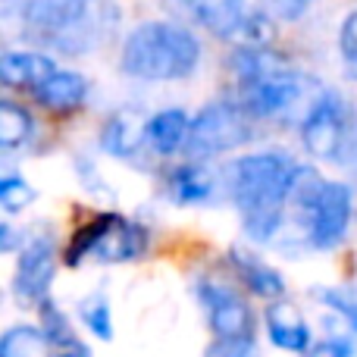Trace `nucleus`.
Instances as JSON below:
<instances>
[{
    "instance_id": "1",
    "label": "nucleus",
    "mask_w": 357,
    "mask_h": 357,
    "mask_svg": "<svg viewBox=\"0 0 357 357\" xmlns=\"http://www.w3.org/2000/svg\"><path fill=\"white\" fill-rule=\"evenodd\" d=\"M291 173L295 160L282 154H251L235 163L232 197L245 213V229L254 238L266 241L282 226V204Z\"/></svg>"
},
{
    "instance_id": "2",
    "label": "nucleus",
    "mask_w": 357,
    "mask_h": 357,
    "mask_svg": "<svg viewBox=\"0 0 357 357\" xmlns=\"http://www.w3.org/2000/svg\"><path fill=\"white\" fill-rule=\"evenodd\" d=\"M201 60V44L191 31L173 22L138 25L123 47V69L135 79L173 82L195 73Z\"/></svg>"
},
{
    "instance_id": "3",
    "label": "nucleus",
    "mask_w": 357,
    "mask_h": 357,
    "mask_svg": "<svg viewBox=\"0 0 357 357\" xmlns=\"http://www.w3.org/2000/svg\"><path fill=\"white\" fill-rule=\"evenodd\" d=\"M251 138V123H248L245 110L235 104H210L197 113L195 123H188V135H185V154L191 160H204V157L232 151Z\"/></svg>"
},
{
    "instance_id": "4",
    "label": "nucleus",
    "mask_w": 357,
    "mask_h": 357,
    "mask_svg": "<svg viewBox=\"0 0 357 357\" xmlns=\"http://www.w3.org/2000/svg\"><path fill=\"white\" fill-rule=\"evenodd\" d=\"M351 220V191L342 182H323L310 207V241L317 248H335Z\"/></svg>"
},
{
    "instance_id": "5",
    "label": "nucleus",
    "mask_w": 357,
    "mask_h": 357,
    "mask_svg": "<svg viewBox=\"0 0 357 357\" xmlns=\"http://www.w3.org/2000/svg\"><path fill=\"white\" fill-rule=\"evenodd\" d=\"M304 148L317 160H335L339 144L345 138V113H342V100L335 94H323L314 104V110L304 119Z\"/></svg>"
},
{
    "instance_id": "6",
    "label": "nucleus",
    "mask_w": 357,
    "mask_h": 357,
    "mask_svg": "<svg viewBox=\"0 0 357 357\" xmlns=\"http://www.w3.org/2000/svg\"><path fill=\"white\" fill-rule=\"evenodd\" d=\"M304 91V82L291 75L289 69L276 75H266L257 82H241V110L251 116H276L289 110Z\"/></svg>"
},
{
    "instance_id": "7",
    "label": "nucleus",
    "mask_w": 357,
    "mask_h": 357,
    "mask_svg": "<svg viewBox=\"0 0 357 357\" xmlns=\"http://www.w3.org/2000/svg\"><path fill=\"white\" fill-rule=\"evenodd\" d=\"M54 279V245L47 238H31L19 254L16 266V298L25 304H35L47 295V285Z\"/></svg>"
},
{
    "instance_id": "8",
    "label": "nucleus",
    "mask_w": 357,
    "mask_h": 357,
    "mask_svg": "<svg viewBox=\"0 0 357 357\" xmlns=\"http://www.w3.org/2000/svg\"><path fill=\"white\" fill-rule=\"evenodd\" d=\"M204 301H207L210 329H213L216 339H254L251 310L232 289L204 285Z\"/></svg>"
},
{
    "instance_id": "9",
    "label": "nucleus",
    "mask_w": 357,
    "mask_h": 357,
    "mask_svg": "<svg viewBox=\"0 0 357 357\" xmlns=\"http://www.w3.org/2000/svg\"><path fill=\"white\" fill-rule=\"evenodd\" d=\"M144 248H148V235H144V229L135 226V222H126L123 216L110 213V220H107L100 238L94 241L91 254L98 260H104V264H123V260L142 257Z\"/></svg>"
},
{
    "instance_id": "10",
    "label": "nucleus",
    "mask_w": 357,
    "mask_h": 357,
    "mask_svg": "<svg viewBox=\"0 0 357 357\" xmlns=\"http://www.w3.org/2000/svg\"><path fill=\"white\" fill-rule=\"evenodd\" d=\"M195 13L204 29H210L216 38H238L241 25L254 10L248 0H195Z\"/></svg>"
},
{
    "instance_id": "11",
    "label": "nucleus",
    "mask_w": 357,
    "mask_h": 357,
    "mask_svg": "<svg viewBox=\"0 0 357 357\" xmlns=\"http://www.w3.org/2000/svg\"><path fill=\"white\" fill-rule=\"evenodd\" d=\"M88 94V82L79 73H50L41 85H35V98L54 113H73Z\"/></svg>"
},
{
    "instance_id": "12",
    "label": "nucleus",
    "mask_w": 357,
    "mask_h": 357,
    "mask_svg": "<svg viewBox=\"0 0 357 357\" xmlns=\"http://www.w3.org/2000/svg\"><path fill=\"white\" fill-rule=\"evenodd\" d=\"M266 333H270L273 345L285 348V351H307L310 348V329L298 307L279 301L266 310Z\"/></svg>"
},
{
    "instance_id": "13",
    "label": "nucleus",
    "mask_w": 357,
    "mask_h": 357,
    "mask_svg": "<svg viewBox=\"0 0 357 357\" xmlns=\"http://www.w3.org/2000/svg\"><path fill=\"white\" fill-rule=\"evenodd\" d=\"M91 0H29V16L31 25L44 31H66L69 25H75L85 16Z\"/></svg>"
},
{
    "instance_id": "14",
    "label": "nucleus",
    "mask_w": 357,
    "mask_h": 357,
    "mask_svg": "<svg viewBox=\"0 0 357 357\" xmlns=\"http://www.w3.org/2000/svg\"><path fill=\"white\" fill-rule=\"evenodd\" d=\"M56 73L54 63L41 54H3L0 56V82L10 88H35Z\"/></svg>"
},
{
    "instance_id": "15",
    "label": "nucleus",
    "mask_w": 357,
    "mask_h": 357,
    "mask_svg": "<svg viewBox=\"0 0 357 357\" xmlns=\"http://www.w3.org/2000/svg\"><path fill=\"white\" fill-rule=\"evenodd\" d=\"M148 138V123H142L132 113H119L110 123L104 126V135H100V144H104L107 154L113 157H129L138 151V144Z\"/></svg>"
},
{
    "instance_id": "16",
    "label": "nucleus",
    "mask_w": 357,
    "mask_h": 357,
    "mask_svg": "<svg viewBox=\"0 0 357 357\" xmlns=\"http://www.w3.org/2000/svg\"><path fill=\"white\" fill-rule=\"evenodd\" d=\"M232 266H235V273H238V279L245 282V289H251L254 295L279 298L285 291V282H282V276H279L276 270H270L266 264H260L257 257L238 251V248L232 251Z\"/></svg>"
},
{
    "instance_id": "17",
    "label": "nucleus",
    "mask_w": 357,
    "mask_h": 357,
    "mask_svg": "<svg viewBox=\"0 0 357 357\" xmlns=\"http://www.w3.org/2000/svg\"><path fill=\"white\" fill-rule=\"evenodd\" d=\"M232 69L241 82H257V79H266V75L285 73V63H282V56H276L273 50L260 47V44H251V47L235 50Z\"/></svg>"
},
{
    "instance_id": "18",
    "label": "nucleus",
    "mask_w": 357,
    "mask_h": 357,
    "mask_svg": "<svg viewBox=\"0 0 357 357\" xmlns=\"http://www.w3.org/2000/svg\"><path fill=\"white\" fill-rule=\"evenodd\" d=\"M188 135V116L182 110H163L148 123V142L160 154H173L185 144Z\"/></svg>"
},
{
    "instance_id": "19",
    "label": "nucleus",
    "mask_w": 357,
    "mask_h": 357,
    "mask_svg": "<svg viewBox=\"0 0 357 357\" xmlns=\"http://www.w3.org/2000/svg\"><path fill=\"white\" fill-rule=\"evenodd\" d=\"M169 191L178 204H201L213 195V176L201 163H185L169 178Z\"/></svg>"
},
{
    "instance_id": "20",
    "label": "nucleus",
    "mask_w": 357,
    "mask_h": 357,
    "mask_svg": "<svg viewBox=\"0 0 357 357\" xmlns=\"http://www.w3.org/2000/svg\"><path fill=\"white\" fill-rule=\"evenodd\" d=\"M50 342L35 326H13L0 335V357H47Z\"/></svg>"
},
{
    "instance_id": "21",
    "label": "nucleus",
    "mask_w": 357,
    "mask_h": 357,
    "mask_svg": "<svg viewBox=\"0 0 357 357\" xmlns=\"http://www.w3.org/2000/svg\"><path fill=\"white\" fill-rule=\"evenodd\" d=\"M31 135V116L19 104L0 100V148H19Z\"/></svg>"
},
{
    "instance_id": "22",
    "label": "nucleus",
    "mask_w": 357,
    "mask_h": 357,
    "mask_svg": "<svg viewBox=\"0 0 357 357\" xmlns=\"http://www.w3.org/2000/svg\"><path fill=\"white\" fill-rule=\"evenodd\" d=\"M79 314L82 320L88 323V329H91L98 339L110 342L113 339V323H110V307H107V301L100 295H91L85 298V301L79 304Z\"/></svg>"
},
{
    "instance_id": "23",
    "label": "nucleus",
    "mask_w": 357,
    "mask_h": 357,
    "mask_svg": "<svg viewBox=\"0 0 357 357\" xmlns=\"http://www.w3.org/2000/svg\"><path fill=\"white\" fill-rule=\"evenodd\" d=\"M41 320H44L41 333L47 335V342H54V345H73L75 348L73 326H69V320L60 314V310H56V304L47 301V298H41Z\"/></svg>"
},
{
    "instance_id": "24",
    "label": "nucleus",
    "mask_w": 357,
    "mask_h": 357,
    "mask_svg": "<svg viewBox=\"0 0 357 357\" xmlns=\"http://www.w3.org/2000/svg\"><path fill=\"white\" fill-rule=\"evenodd\" d=\"M35 201V188H31L25 178H19V176H6V178H0V204H3L6 210H22V207H29V204Z\"/></svg>"
},
{
    "instance_id": "25",
    "label": "nucleus",
    "mask_w": 357,
    "mask_h": 357,
    "mask_svg": "<svg viewBox=\"0 0 357 357\" xmlns=\"http://www.w3.org/2000/svg\"><path fill=\"white\" fill-rule=\"evenodd\" d=\"M107 220H110V213L98 216V220H94V222H88L85 229H79V232H75V238H73V248H69V254H66L69 266H75V264H79L82 257H88V254H91L94 241L100 238V232H104Z\"/></svg>"
},
{
    "instance_id": "26",
    "label": "nucleus",
    "mask_w": 357,
    "mask_h": 357,
    "mask_svg": "<svg viewBox=\"0 0 357 357\" xmlns=\"http://www.w3.org/2000/svg\"><path fill=\"white\" fill-rule=\"evenodd\" d=\"M254 339H216L207 348V357H254Z\"/></svg>"
},
{
    "instance_id": "27",
    "label": "nucleus",
    "mask_w": 357,
    "mask_h": 357,
    "mask_svg": "<svg viewBox=\"0 0 357 357\" xmlns=\"http://www.w3.org/2000/svg\"><path fill=\"white\" fill-rule=\"evenodd\" d=\"M339 47H342V56H345V60H357V10L342 22Z\"/></svg>"
},
{
    "instance_id": "28",
    "label": "nucleus",
    "mask_w": 357,
    "mask_h": 357,
    "mask_svg": "<svg viewBox=\"0 0 357 357\" xmlns=\"http://www.w3.org/2000/svg\"><path fill=\"white\" fill-rule=\"evenodd\" d=\"M320 298L329 304V307H335L342 317H345L348 323H351V329H357V304L351 301V298L339 295V291H320Z\"/></svg>"
},
{
    "instance_id": "29",
    "label": "nucleus",
    "mask_w": 357,
    "mask_h": 357,
    "mask_svg": "<svg viewBox=\"0 0 357 357\" xmlns=\"http://www.w3.org/2000/svg\"><path fill=\"white\" fill-rule=\"evenodd\" d=\"M335 160H339L342 167H348V169H357V126L345 129V138H342V144H339Z\"/></svg>"
},
{
    "instance_id": "30",
    "label": "nucleus",
    "mask_w": 357,
    "mask_h": 357,
    "mask_svg": "<svg viewBox=\"0 0 357 357\" xmlns=\"http://www.w3.org/2000/svg\"><path fill=\"white\" fill-rule=\"evenodd\" d=\"M310 3H314V0H270L273 13H276L279 19H301L304 13L310 10Z\"/></svg>"
},
{
    "instance_id": "31",
    "label": "nucleus",
    "mask_w": 357,
    "mask_h": 357,
    "mask_svg": "<svg viewBox=\"0 0 357 357\" xmlns=\"http://www.w3.org/2000/svg\"><path fill=\"white\" fill-rule=\"evenodd\" d=\"M310 357H351V345L342 339H326L310 345Z\"/></svg>"
},
{
    "instance_id": "32",
    "label": "nucleus",
    "mask_w": 357,
    "mask_h": 357,
    "mask_svg": "<svg viewBox=\"0 0 357 357\" xmlns=\"http://www.w3.org/2000/svg\"><path fill=\"white\" fill-rule=\"evenodd\" d=\"M22 245V238H19L16 229H10L6 222H0V254L3 251H13V248Z\"/></svg>"
},
{
    "instance_id": "33",
    "label": "nucleus",
    "mask_w": 357,
    "mask_h": 357,
    "mask_svg": "<svg viewBox=\"0 0 357 357\" xmlns=\"http://www.w3.org/2000/svg\"><path fill=\"white\" fill-rule=\"evenodd\" d=\"M348 75L357 82V60H348Z\"/></svg>"
},
{
    "instance_id": "34",
    "label": "nucleus",
    "mask_w": 357,
    "mask_h": 357,
    "mask_svg": "<svg viewBox=\"0 0 357 357\" xmlns=\"http://www.w3.org/2000/svg\"><path fill=\"white\" fill-rule=\"evenodd\" d=\"M60 357H88L85 351H73V354H60Z\"/></svg>"
},
{
    "instance_id": "35",
    "label": "nucleus",
    "mask_w": 357,
    "mask_h": 357,
    "mask_svg": "<svg viewBox=\"0 0 357 357\" xmlns=\"http://www.w3.org/2000/svg\"><path fill=\"white\" fill-rule=\"evenodd\" d=\"M188 3H195V0H188Z\"/></svg>"
}]
</instances>
